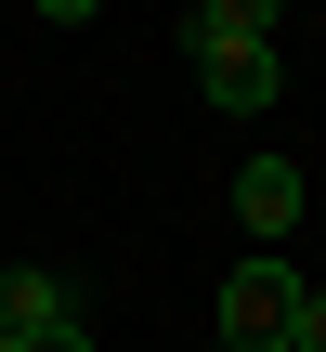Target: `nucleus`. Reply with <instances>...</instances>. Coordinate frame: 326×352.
Returning a JSON list of instances; mask_svg holds the SVG:
<instances>
[{
	"label": "nucleus",
	"mask_w": 326,
	"mask_h": 352,
	"mask_svg": "<svg viewBox=\"0 0 326 352\" xmlns=\"http://www.w3.org/2000/svg\"><path fill=\"white\" fill-rule=\"evenodd\" d=\"M39 327H65V274L13 261V274H0V340H39Z\"/></svg>",
	"instance_id": "39448f33"
},
{
	"label": "nucleus",
	"mask_w": 326,
	"mask_h": 352,
	"mask_svg": "<svg viewBox=\"0 0 326 352\" xmlns=\"http://www.w3.org/2000/svg\"><path fill=\"white\" fill-rule=\"evenodd\" d=\"M183 39H196V52H274V0H196Z\"/></svg>",
	"instance_id": "7ed1b4c3"
},
{
	"label": "nucleus",
	"mask_w": 326,
	"mask_h": 352,
	"mask_svg": "<svg viewBox=\"0 0 326 352\" xmlns=\"http://www.w3.org/2000/svg\"><path fill=\"white\" fill-rule=\"evenodd\" d=\"M301 196H314V183H301V157H248V170H235V222H248L261 248H287V235H301Z\"/></svg>",
	"instance_id": "f03ea898"
},
{
	"label": "nucleus",
	"mask_w": 326,
	"mask_h": 352,
	"mask_svg": "<svg viewBox=\"0 0 326 352\" xmlns=\"http://www.w3.org/2000/svg\"><path fill=\"white\" fill-rule=\"evenodd\" d=\"M0 352H13V340H0Z\"/></svg>",
	"instance_id": "6e6552de"
},
{
	"label": "nucleus",
	"mask_w": 326,
	"mask_h": 352,
	"mask_svg": "<svg viewBox=\"0 0 326 352\" xmlns=\"http://www.w3.org/2000/svg\"><path fill=\"white\" fill-rule=\"evenodd\" d=\"M287 352H326V287H301V314H287Z\"/></svg>",
	"instance_id": "423d86ee"
},
{
	"label": "nucleus",
	"mask_w": 326,
	"mask_h": 352,
	"mask_svg": "<svg viewBox=\"0 0 326 352\" xmlns=\"http://www.w3.org/2000/svg\"><path fill=\"white\" fill-rule=\"evenodd\" d=\"M287 314H301L287 248H248V261L222 274V352H287Z\"/></svg>",
	"instance_id": "f257e3e1"
},
{
	"label": "nucleus",
	"mask_w": 326,
	"mask_h": 352,
	"mask_svg": "<svg viewBox=\"0 0 326 352\" xmlns=\"http://www.w3.org/2000/svg\"><path fill=\"white\" fill-rule=\"evenodd\" d=\"M196 91H209L222 118H261V104H274V52H196Z\"/></svg>",
	"instance_id": "20e7f679"
},
{
	"label": "nucleus",
	"mask_w": 326,
	"mask_h": 352,
	"mask_svg": "<svg viewBox=\"0 0 326 352\" xmlns=\"http://www.w3.org/2000/svg\"><path fill=\"white\" fill-rule=\"evenodd\" d=\"M13 352H91V327L65 314V327H39V340H13Z\"/></svg>",
	"instance_id": "0eeeda50"
}]
</instances>
